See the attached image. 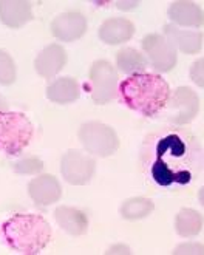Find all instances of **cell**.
Returning <instances> with one entry per match:
<instances>
[{
  "instance_id": "30bf717a",
  "label": "cell",
  "mask_w": 204,
  "mask_h": 255,
  "mask_svg": "<svg viewBox=\"0 0 204 255\" xmlns=\"http://www.w3.org/2000/svg\"><path fill=\"white\" fill-rule=\"evenodd\" d=\"M28 193L37 206H50L59 201L62 187L53 175H40L28 184Z\"/></svg>"
},
{
  "instance_id": "4316f807",
  "label": "cell",
  "mask_w": 204,
  "mask_h": 255,
  "mask_svg": "<svg viewBox=\"0 0 204 255\" xmlns=\"http://www.w3.org/2000/svg\"><path fill=\"white\" fill-rule=\"evenodd\" d=\"M6 109H8V104H6L5 98L0 95V112H6Z\"/></svg>"
},
{
  "instance_id": "2e32d148",
  "label": "cell",
  "mask_w": 204,
  "mask_h": 255,
  "mask_svg": "<svg viewBox=\"0 0 204 255\" xmlns=\"http://www.w3.org/2000/svg\"><path fill=\"white\" fill-rule=\"evenodd\" d=\"M56 221L67 234L73 237L84 235L89 229V218L82 211H78L75 207L59 206L54 212Z\"/></svg>"
},
{
  "instance_id": "ac0fdd59",
  "label": "cell",
  "mask_w": 204,
  "mask_h": 255,
  "mask_svg": "<svg viewBox=\"0 0 204 255\" xmlns=\"http://www.w3.org/2000/svg\"><path fill=\"white\" fill-rule=\"evenodd\" d=\"M152 178L155 179L156 184L167 187V186H170L173 183L187 184L192 179V175L189 170H180V172L172 170L170 166L163 158L156 156V161L153 162V166H152Z\"/></svg>"
},
{
  "instance_id": "44dd1931",
  "label": "cell",
  "mask_w": 204,
  "mask_h": 255,
  "mask_svg": "<svg viewBox=\"0 0 204 255\" xmlns=\"http://www.w3.org/2000/svg\"><path fill=\"white\" fill-rule=\"evenodd\" d=\"M153 209H155V204L152 200L144 198V197H133L122 203L119 214L124 220L135 221V220H142L145 217H149L153 212Z\"/></svg>"
},
{
  "instance_id": "484cf974",
  "label": "cell",
  "mask_w": 204,
  "mask_h": 255,
  "mask_svg": "<svg viewBox=\"0 0 204 255\" xmlns=\"http://www.w3.org/2000/svg\"><path fill=\"white\" fill-rule=\"evenodd\" d=\"M105 254H108V255H111V254H130V248L128 246H125V245H114V246H111Z\"/></svg>"
},
{
  "instance_id": "83f0119b",
  "label": "cell",
  "mask_w": 204,
  "mask_h": 255,
  "mask_svg": "<svg viewBox=\"0 0 204 255\" xmlns=\"http://www.w3.org/2000/svg\"><path fill=\"white\" fill-rule=\"evenodd\" d=\"M198 200H200V203H201V206L204 207V186L200 189V192H198Z\"/></svg>"
},
{
  "instance_id": "8992f818",
  "label": "cell",
  "mask_w": 204,
  "mask_h": 255,
  "mask_svg": "<svg viewBox=\"0 0 204 255\" xmlns=\"http://www.w3.org/2000/svg\"><path fill=\"white\" fill-rule=\"evenodd\" d=\"M142 50L149 56V61L156 71L169 73L177 67V48L164 34H147L142 39Z\"/></svg>"
},
{
  "instance_id": "603a6c76",
  "label": "cell",
  "mask_w": 204,
  "mask_h": 255,
  "mask_svg": "<svg viewBox=\"0 0 204 255\" xmlns=\"http://www.w3.org/2000/svg\"><path fill=\"white\" fill-rule=\"evenodd\" d=\"M43 162L39 158H26L19 161L17 164H14V170L20 175H34L42 172Z\"/></svg>"
},
{
  "instance_id": "7a4b0ae2",
  "label": "cell",
  "mask_w": 204,
  "mask_h": 255,
  "mask_svg": "<svg viewBox=\"0 0 204 255\" xmlns=\"http://www.w3.org/2000/svg\"><path fill=\"white\" fill-rule=\"evenodd\" d=\"M6 245L19 254L36 255L51 240L48 221L34 214H17L6 220L2 226Z\"/></svg>"
},
{
  "instance_id": "7402d4cb",
  "label": "cell",
  "mask_w": 204,
  "mask_h": 255,
  "mask_svg": "<svg viewBox=\"0 0 204 255\" xmlns=\"http://www.w3.org/2000/svg\"><path fill=\"white\" fill-rule=\"evenodd\" d=\"M14 81H16V64L6 51L0 50V84L11 85Z\"/></svg>"
},
{
  "instance_id": "d6986e66",
  "label": "cell",
  "mask_w": 204,
  "mask_h": 255,
  "mask_svg": "<svg viewBox=\"0 0 204 255\" xmlns=\"http://www.w3.org/2000/svg\"><path fill=\"white\" fill-rule=\"evenodd\" d=\"M203 224L204 218L198 211L184 207L178 212L177 218H175V231L183 238H192L201 232Z\"/></svg>"
},
{
  "instance_id": "ffe728a7",
  "label": "cell",
  "mask_w": 204,
  "mask_h": 255,
  "mask_svg": "<svg viewBox=\"0 0 204 255\" xmlns=\"http://www.w3.org/2000/svg\"><path fill=\"white\" fill-rule=\"evenodd\" d=\"M116 65L122 73L133 76V74L144 73V70L147 68V61L138 50L125 47L121 48L116 54Z\"/></svg>"
},
{
  "instance_id": "9a60e30c",
  "label": "cell",
  "mask_w": 204,
  "mask_h": 255,
  "mask_svg": "<svg viewBox=\"0 0 204 255\" xmlns=\"http://www.w3.org/2000/svg\"><path fill=\"white\" fill-rule=\"evenodd\" d=\"M98 34L99 39L107 45H119L133 37L135 25L124 17H111L99 26Z\"/></svg>"
},
{
  "instance_id": "9c48e42d",
  "label": "cell",
  "mask_w": 204,
  "mask_h": 255,
  "mask_svg": "<svg viewBox=\"0 0 204 255\" xmlns=\"http://www.w3.org/2000/svg\"><path fill=\"white\" fill-rule=\"evenodd\" d=\"M87 31V19L78 11L59 14L51 22V33L61 42H75Z\"/></svg>"
},
{
  "instance_id": "8fae6325",
  "label": "cell",
  "mask_w": 204,
  "mask_h": 255,
  "mask_svg": "<svg viewBox=\"0 0 204 255\" xmlns=\"http://www.w3.org/2000/svg\"><path fill=\"white\" fill-rule=\"evenodd\" d=\"M167 16L173 25L191 28H201L204 25L203 8L195 2H189V0H177V2L170 3Z\"/></svg>"
},
{
  "instance_id": "5bb4252c",
  "label": "cell",
  "mask_w": 204,
  "mask_h": 255,
  "mask_svg": "<svg viewBox=\"0 0 204 255\" xmlns=\"http://www.w3.org/2000/svg\"><path fill=\"white\" fill-rule=\"evenodd\" d=\"M33 19L31 3L26 0H0V22L9 28H20Z\"/></svg>"
},
{
  "instance_id": "7c38bea8",
  "label": "cell",
  "mask_w": 204,
  "mask_h": 255,
  "mask_svg": "<svg viewBox=\"0 0 204 255\" xmlns=\"http://www.w3.org/2000/svg\"><path fill=\"white\" fill-rule=\"evenodd\" d=\"M67 64V53L59 43H53L43 48L34 61V68L42 78L50 79L56 76Z\"/></svg>"
},
{
  "instance_id": "5b68a950",
  "label": "cell",
  "mask_w": 204,
  "mask_h": 255,
  "mask_svg": "<svg viewBox=\"0 0 204 255\" xmlns=\"http://www.w3.org/2000/svg\"><path fill=\"white\" fill-rule=\"evenodd\" d=\"M118 71L108 61H95L90 68L92 99L98 106L108 104L118 90Z\"/></svg>"
},
{
  "instance_id": "3957f363",
  "label": "cell",
  "mask_w": 204,
  "mask_h": 255,
  "mask_svg": "<svg viewBox=\"0 0 204 255\" xmlns=\"http://www.w3.org/2000/svg\"><path fill=\"white\" fill-rule=\"evenodd\" d=\"M33 124L23 113L0 112V152L19 155L33 138Z\"/></svg>"
},
{
  "instance_id": "e0dca14e",
  "label": "cell",
  "mask_w": 204,
  "mask_h": 255,
  "mask_svg": "<svg viewBox=\"0 0 204 255\" xmlns=\"http://www.w3.org/2000/svg\"><path fill=\"white\" fill-rule=\"evenodd\" d=\"M81 96V88L73 78L56 79L47 87V98L54 104H71Z\"/></svg>"
},
{
  "instance_id": "4fadbf2b",
  "label": "cell",
  "mask_w": 204,
  "mask_h": 255,
  "mask_svg": "<svg viewBox=\"0 0 204 255\" xmlns=\"http://www.w3.org/2000/svg\"><path fill=\"white\" fill-rule=\"evenodd\" d=\"M164 36L175 48L184 54H197L203 48V33L198 29H180L177 25H164Z\"/></svg>"
},
{
  "instance_id": "52a82bcc",
  "label": "cell",
  "mask_w": 204,
  "mask_h": 255,
  "mask_svg": "<svg viewBox=\"0 0 204 255\" xmlns=\"http://www.w3.org/2000/svg\"><path fill=\"white\" fill-rule=\"evenodd\" d=\"M166 107H167L169 121L177 126H184L192 123L195 116L198 115L200 98L192 88L178 87L173 92V95L169 98Z\"/></svg>"
},
{
  "instance_id": "277c9868",
  "label": "cell",
  "mask_w": 204,
  "mask_h": 255,
  "mask_svg": "<svg viewBox=\"0 0 204 255\" xmlns=\"http://www.w3.org/2000/svg\"><path fill=\"white\" fill-rule=\"evenodd\" d=\"M79 139L90 155L107 158L119 148V138L116 131L102 123H85L79 128Z\"/></svg>"
},
{
  "instance_id": "cb8c5ba5",
  "label": "cell",
  "mask_w": 204,
  "mask_h": 255,
  "mask_svg": "<svg viewBox=\"0 0 204 255\" xmlns=\"http://www.w3.org/2000/svg\"><path fill=\"white\" fill-rule=\"evenodd\" d=\"M173 255H204V246L201 243H183L180 246H177L172 252Z\"/></svg>"
},
{
  "instance_id": "d4e9b609",
  "label": "cell",
  "mask_w": 204,
  "mask_h": 255,
  "mask_svg": "<svg viewBox=\"0 0 204 255\" xmlns=\"http://www.w3.org/2000/svg\"><path fill=\"white\" fill-rule=\"evenodd\" d=\"M189 74H191V79H192L194 84L204 88V57L197 59V61L192 64Z\"/></svg>"
},
{
  "instance_id": "6da1fadb",
  "label": "cell",
  "mask_w": 204,
  "mask_h": 255,
  "mask_svg": "<svg viewBox=\"0 0 204 255\" xmlns=\"http://www.w3.org/2000/svg\"><path fill=\"white\" fill-rule=\"evenodd\" d=\"M119 93L127 107L144 116H155L166 109L170 87L159 74L139 73L121 82Z\"/></svg>"
},
{
  "instance_id": "ba28073f",
  "label": "cell",
  "mask_w": 204,
  "mask_h": 255,
  "mask_svg": "<svg viewBox=\"0 0 204 255\" xmlns=\"http://www.w3.org/2000/svg\"><path fill=\"white\" fill-rule=\"evenodd\" d=\"M96 161L81 150H68L61 161V173L65 181L73 186H84L90 183L95 175Z\"/></svg>"
}]
</instances>
